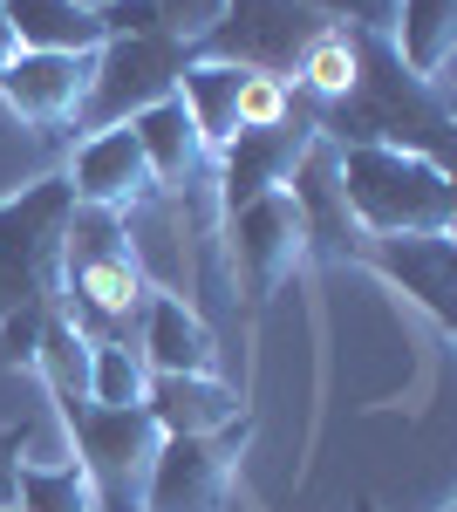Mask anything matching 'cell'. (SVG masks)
Instances as JSON below:
<instances>
[{"label":"cell","instance_id":"83f0119b","mask_svg":"<svg viewBox=\"0 0 457 512\" xmlns=\"http://www.w3.org/2000/svg\"><path fill=\"white\" fill-rule=\"evenodd\" d=\"M76 7H89V14H103V7H110V0H76Z\"/></svg>","mask_w":457,"mask_h":512},{"label":"cell","instance_id":"5bb4252c","mask_svg":"<svg viewBox=\"0 0 457 512\" xmlns=\"http://www.w3.org/2000/svg\"><path fill=\"white\" fill-rule=\"evenodd\" d=\"M137 355H144L151 376H219V335L185 294H151L144 301Z\"/></svg>","mask_w":457,"mask_h":512},{"label":"cell","instance_id":"52a82bcc","mask_svg":"<svg viewBox=\"0 0 457 512\" xmlns=\"http://www.w3.org/2000/svg\"><path fill=\"white\" fill-rule=\"evenodd\" d=\"M321 28H328V14H314L301 0H226L219 21L191 41V55H205V62H239V69L294 82V62H301V48L321 35Z\"/></svg>","mask_w":457,"mask_h":512},{"label":"cell","instance_id":"4fadbf2b","mask_svg":"<svg viewBox=\"0 0 457 512\" xmlns=\"http://www.w3.org/2000/svg\"><path fill=\"white\" fill-rule=\"evenodd\" d=\"M287 198L301 212L307 260H355L362 253V226L348 219V205H342V178H335V144L328 137L307 144V158L287 178Z\"/></svg>","mask_w":457,"mask_h":512},{"label":"cell","instance_id":"484cf974","mask_svg":"<svg viewBox=\"0 0 457 512\" xmlns=\"http://www.w3.org/2000/svg\"><path fill=\"white\" fill-rule=\"evenodd\" d=\"M35 424H7L0 431V512H14V485H21V451H28Z\"/></svg>","mask_w":457,"mask_h":512},{"label":"cell","instance_id":"9a60e30c","mask_svg":"<svg viewBox=\"0 0 457 512\" xmlns=\"http://www.w3.org/2000/svg\"><path fill=\"white\" fill-rule=\"evenodd\" d=\"M130 130H137L144 164H151V178H157L164 198H185V192H198V185H212V151H205V137L191 130L178 89H171L164 103H151V110H137Z\"/></svg>","mask_w":457,"mask_h":512},{"label":"cell","instance_id":"3957f363","mask_svg":"<svg viewBox=\"0 0 457 512\" xmlns=\"http://www.w3.org/2000/svg\"><path fill=\"white\" fill-rule=\"evenodd\" d=\"M76 192L62 171L0 198V321L62 301V246H69Z\"/></svg>","mask_w":457,"mask_h":512},{"label":"cell","instance_id":"7a4b0ae2","mask_svg":"<svg viewBox=\"0 0 457 512\" xmlns=\"http://www.w3.org/2000/svg\"><path fill=\"white\" fill-rule=\"evenodd\" d=\"M335 178H342L348 219L369 239L451 233L457 226L451 164H430L417 151H389V144H335Z\"/></svg>","mask_w":457,"mask_h":512},{"label":"cell","instance_id":"277c9868","mask_svg":"<svg viewBox=\"0 0 457 512\" xmlns=\"http://www.w3.org/2000/svg\"><path fill=\"white\" fill-rule=\"evenodd\" d=\"M191 62V41L178 35H103V48L89 55V96L76 110V130H116L137 110L164 103Z\"/></svg>","mask_w":457,"mask_h":512},{"label":"cell","instance_id":"2e32d148","mask_svg":"<svg viewBox=\"0 0 457 512\" xmlns=\"http://www.w3.org/2000/svg\"><path fill=\"white\" fill-rule=\"evenodd\" d=\"M144 410H151L157 437H198V431H219L232 424L246 403L226 376H151L144 383Z\"/></svg>","mask_w":457,"mask_h":512},{"label":"cell","instance_id":"f546056e","mask_svg":"<svg viewBox=\"0 0 457 512\" xmlns=\"http://www.w3.org/2000/svg\"><path fill=\"white\" fill-rule=\"evenodd\" d=\"M444 512H457V506H444Z\"/></svg>","mask_w":457,"mask_h":512},{"label":"cell","instance_id":"603a6c76","mask_svg":"<svg viewBox=\"0 0 457 512\" xmlns=\"http://www.w3.org/2000/svg\"><path fill=\"white\" fill-rule=\"evenodd\" d=\"M144 383H151V369H144L137 342H89V403L137 410L144 403Z\"/></svg>","mask_w":457,"mask_h":512},{"label":"cell","instance_id":"ac0fdd59","mask_svg":"<svg viewBox=\"0 0 457 512\" xmlns=\"http://www.w3.org/2000/svg\"><path fill=\"white\" fill-rule=\"evenodd\" d=\"M0 28L14 48H41V55H96L103 48V21L76 0H0Z\"/></svg>","mask_w":457,"mask_h":512},{"label":"cell","instance_id":"7402d4cb","mask_svg":"<svg viewBox=\"0 0 457 512\" xmlns=\"http://www.w3.org/2000/svg\"><path fill=\"white\" fill-rule=\"evenodd\" d=\"M14 512H96L89 478L76 458H21V485H14Z\"/></svg>","mask_w":457,"mask_h":512},{"label":"cell","instance_id":"e0dca14e","mask_svg":"<svg viewBox=\"0 0 457 512\" xmlns=\"http://www.w3.org/2000/svg\"><path fill=\"white\" fill-rule=\"evenodd\" d=\"M389 48L417 82L444 89V69L457 55V0H389Z\"/></svg>","mask_w":457,"mask_h":512},{"label":"cell","instance_id":"7c38bea8","mask_svg":"<svg viewBox=\"0 0 457 512\" xmlns=\"http://www.w3.org/2000/svg\"><path fill=\"white\" fill-rule=\"evenodd\" d=\"M355 260L376 267L382 280H396L444 335L457 328V308H451V274H457L451 233H403V239H369L362 233V253H355Z\"/></svg>","mask_w":457,"mask_h":512},{"label":"cell","instance_id":"8992f818","mask_svg":"<svg viewBox=\"0 0 457 512\" xmlns=\"http://www.w3.org/2000/svg\"><path fill=\"white\" fill-rule=\"evenodd\" d=\"M246 437H253V410L198 437H157L151 472H144V512H219L246 458Z\"/></svg>","mask_w":457,"mask_h":512},{"label":"cell","instance_id":"ffe728a7","mask_svg":"<svg viewBox=\"0 0 457 512\" xmlns=\"http://www.w3.org/2000/svg\"><path fill=\"white\" fill-rule=\"evenodd\" d=\"M362 35H369V28L328 21V28H321V35L301 48V62H294V89H301L314 110L342 103L348 89H355V69H362Z\"/></svg>","mask_w":457,"mask_h":512},{"label":"cell","instance_id":"5b68a950","mask_svg":"<svg viewBox=\"0 0 457 512\" xmlns=\"http://www.w3.org/2000/svg\"><path fill=\"white\" fill-rule=\"evenodd\" d=\"M69 424V444H76V465L89 478V499L96 512H144V472H151L157 451V424L151 410H103V403H69L55 410Z\"/></svg>","mask_w":457,"mask_h":512},{"label":"cell","instance_id":"44dd1931","mask_svg":"<svg viewBox=\"0 0 457 512\" xmlns=\"http://www.w3.org/2000/svg\"><path fill=\"white\" fill-rule=\"evenodd\" d=\"M35 376L48 383V403L55 410L89 403V342L62 321V308L48 315V328H41V342H35Z\"/></svg>","mask_w":457,"mask_h":512},{"label":"cell","instance_id":"cb8c5ba5","mask_svg":"<svg viewBox=\"0 0 457 512\" xmlns=\"http://www.w3.org/2000/svg\"><path fill=\"white\" fill-rule=\"evenodd\" d=\"M219 7H226V0H157L164 35H178V41H198L212 21H219Z\"/></svg>","mask_w":457,"mask_h":512},{"label":"cell","instance_id":"9c48e42d","mask_svg":"<svg viewBox=\"0 0 457 512\" xmlns=\"http://www.w3.org/2000/svg\"><path fill=\"white\" fill-rule=\"evenodd\" d=\"M321 137V110L301 103L294 117L260 123V130H232V144L212 158V192H219V219L253 205L260 192H280L294 178V164L307 158V144Z\"/></svg>","mask_w":457,"mask_h":512},{"label":"cell","instance_id":"f1b7e54d","mask_svg":"<svg viewBox=\"0 0 457 512\" xmlns=\"http://www.w3.org/2000/svg\"><path fill=\"white\" fill-rule=\"evenodd\" d=\"M7 55H14V41H7V28H0V62H7Z\"/></svg>","mask_w":457,"mask_h":512},{"label":"cell","instance_id":"d6986e66","mask_svg":"<svg viewBox=\"0 0 457 512\" xmlns=\"http://www.w3.org/2000/svg\"><path fill=\"white\" fill-rule=\"evenodd\" d=\"M239 89H246V69L239 62H191L185 76H178V103H185L191 130L205 137V151L219 158L232 144V130H239Z\"/></svg>","mask_w":457,"mask_h":512},{"label":"cell","instance_id":"4316f807","mask_svg":"<svg viewBox=\"0 0 457 512\" xmlns=\"http://www.w3.org/2000/svg\"><path fill=\"white\" fill-rule=\"evenodd\" d=\"M355 512H382V506H376V499H369V492H362V499H355Z\"/></svg>","mask_w":457,"mask_h":512},{"label":"cell","instance_id":"d4e9b609","mask_svg":"<svg viewBox=\"0 0 457 512\" xmlns=\"http://www.w3.org/2000/svg\"><path fill=\"white\" fill-rule=\"evenodd\" d=\"M96 21H103V35H164V14H157V0H110Z\"/></svg>","mask_w":457,"mask_h":512},{"label":"cell","instance_id":"8fae6325","mask_svg":"<svg viewBox=\"0 0 457 512\" xmlns=\"http://www.w3.org/2000/svg\"><path fill=\"white\" fill-rule=\"evenodd\" d=\"M82 96H89V55H41V48H14L0 62V103L35 130H62L76 123Z\"/></svg>","mask_w":457,"mask_h":512},{"label":"cell","instance_id":"ba28073f","mask_svg":"<svg viewBox=\"0 0 457 512\" xmlns=\"http://www.w3.org/2000/svg\"><path fill=\"white\" fill-rule=\"evenodd\" d=\"M219 226H226L232 267L246 280V301L253 308H267L273 294L307 267V233H301V212H294L287 185L280 192H260L253 205H239V212H226Z\"/></svg>","mask_w":457,"mask_h":512},{"label":"cell","instance_id":"30bf717a","mask_svg":"<svg viewBox=\"0 0 457 512\" xmlns=\"http://www.w3.org/2000/svg\"><path fill=\"white\" fill-rule=\"evenodd\" d=\"M62 178H69L76 205H103V212H137V205L164 198L130 123H116V130H89V137L76 144V158H69Z\"/></svg>","mask_w":457,"mask_h":512},{"label":"cell","instance_id":"6da1fadb","mask_svg":"<svg viewBox=\"0 0 457 512\" xmlns=\"http://www.w3.org/2000/svg\"><path fill=\"white\" fill-rule=\"evenodd\" d=\"M328 144H389V151H417L430 164H451V103L437 82H417L389 35H362V69L342 103L321 110Z\"/></svg>","mask_w":457,"mask_h":512}]
</instances>
